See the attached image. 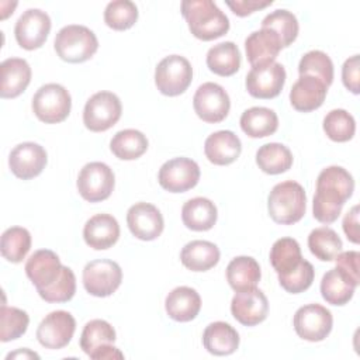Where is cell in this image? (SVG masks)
<instances>
[{
  "label": "cell",
  "instance_id": "f1b7e54d",
  "mask_svg": "<svg viewBox=\"0 0 360 360\" xmlns=\"http://www.w3.org/2000/svg\"><path fill=\"white\" fill-rule=\"evenodd\" d=\"M207 66L218 76H232L240 68V52L232 41L219 42L207 52Z\"/></svg>",
  "mask_w": 360,
  "mask_h": 360
},
{
  "label": "cell",
  "instance_id": "e575fe53",
  "mask_svg": "<svg viewBox=\"0 0 360 360\" xmlns=\"http://www.w3.org/2000/svg\"><path fill=\"white\" fill-rule=\"evenodd\" d=\"M356 285L350 283L336 267L328 270L321 281L322 298L330 305H345L354 294Z\"/></svg>",
  "mask_w": 360,
  "mask_h": 360
},
{
  "label": "cell",
  "instance_id": "f907efd6",
  "mask_svg": "<svg viewBox=\"0 0 360 360\" xmlns=\"http://www.w3.org/2000/svg\"><path fill=\"white\" fill-rule=\"evenodd\" d=\"M89 357L93 360H114V359H124V354L120 352V349L112 346V343H107V345L98 346L94 352L90 353Z\"/></svg>",
  "mask_w": 360,
  "mask_h": 360
},
{
  "label": "cell",
  "instance_id": "bcb514c9",
  "mask_svg": "<svg viewBox=\"0 0 360 360\" xmlns=\"http://www.w3.org/2000/svg\"><path fill=\"white\" fill-rule=\"evenodd\" d=\"M336 269L356 287L359 285V260L360 253L356 250L340 252L336 257Z\"/></svg>",
  "mask_w": 360,
  "mask_h": 360
},
{
  "label": "cell",
  "instance_id": "5b68a950",
  "mask_svg": "<svg viewBox=\"0 0 360 360\" xmlns=\"http://www.w3.org/2000/svg\"><path fill=\"white\" fill-rule=\"evenodd\" d=\"M72 108L69 91L58 83L41 86L32 97V111L45 124H58L68 118Z\"/></svg>",
  "mask_w": 360,
  "mask_h": 360
},
{
  "label": "cell",
  "instance_id": "b9f144b4",
  "mask_svg": "<svg viewBox=\"0 0 360 360\" xmlns=\"http://www.w3.org/2000/svg\"><path fill=\"white\" fill-rule=\"evenodd\" d=\"M138 20V7L131 0L110 1L104 10V22L115 30L124 31L131 28Z\"/></svg>",
  "mask_w": 360,
  "mask_h": 360
},
{
  "label": "cell",
  "instance_id": "ffe728a7",
  "mask_svg": "<svg viewBox=\"0 0 360 360\" xmlns=\"http://www.w3.org/2000/svg\"><path fill=\"white\" fill-rule=\"evenodd\" d=\"M281 49L283 45L280 37L269 28H260L257 31H253L245 39L246 58L252 68L274 62Z\"/></svg>",
  "mask_w": 360,
  "mask_h": 360
},
{
  "label": "cell",
  "instance_id": "83f0119b",
  "mask_svg": "<svg viewBox=\"0 0 360 360\" xmlns=\"http://www.w3.org/2000/svg\"><path fill=\"white\" fill-rule=\"evenodd\" d=\"M218 218L215 204L205 197H194L184 202L181 208L183 224L197 232L211 229Z\"/></svg>",
  "mask_w": 360,
  "mask_h": 360
},
{
  "label": "cell",
  "instance_id": "ab89813d",
  "mask_svg": "<svg viewBox=\"0 0 360 360\" xmlns=\"http://www.w3.org/2000/svg\"><path fill=\"white\" fill-rule=\"evenodd\" d=\"M323 131L335 142H347L354 136L356 121L346 110L336 108L325 115Z\"/></svg>",
  "mask_w": 360,
  "mask_h": 360
},
{
  "label": "cell",
  "instance_id": "44dd1931",
  "mask_svg": "<svg viewBox=\"0 0 360 360\" xmlns=\"http://www.w3.org/2000/svg\"><path fill=\"white\" fill-rule=\"evenodd\" d=\"M83 238L84 242L96 250L108 249L115 245L120 238L118 221L110 214L93 215L84 224Z\"/></svg>",
  "mask_w": 360,
  "mask_h": 360
},
{
  "label": "cell",
  "instance_id": "681fc988",
  "mask_svg": "<svg viewBox=\"0 0 360 360\" xmlns=\"http://www.w3.org/2000/svg\"><path fill=\"white\" fill-rule=\"evenodd\" d=\"M343 231L347 239L353 243L360 242L359 236V205H354L343 218Z\"/></svg>",
  "mask_w": 360,
  "mask_h": 360
},
{
  "label": "cell",
  "instance_id": "8fae6325",
  "mask_svg": "<svg viewBox=\"0 0 360 360\" xmlns=\"http://www.w3.org/2000/svg\"><path fill=\"white\" fill-rule=\"evenodd\" d=\"M193 107L195 114L205 122L217 124L225 120L231 108V100L225 89L217 83H202L194 97Z\"/></svg>",
  "mask_w": 360,
  "mask_h": 360
},
{
  "label": "cell",
  "instance_id": "4fadbf2b",
  "mask_svg": "<svg viewBox=\"0 0 360 360\" xmlns=\"http://www.w3.org/2000/svg\"><path fill=\"white\" fill-rule=\"evenodd\" d=\"M158 180L169 193H184L197 186L200 167L188 158H174L160 166Z\"/></svg>",
  "mask_w": 360,
  "mask_h": 360
},
{
  "label": "cell",
  "instance_id": "52a82bcc",
  "mask_svg": "<svg viewBox=\"0 0 360 360\" xmlns=\"http://www.w3.org/2000/svg\"><path fill=\"white\" fill-rule=\"evenodd\" d=\"M122 105L117 94L111 91H97L86 103L83 122L93 132H103L114 127L121 118Z\"/></svg>",
  "mask_w": 360,
  "mask_h": 360
},
{
  "label": "cell",
  "instance_id": "2e32d148",
  "mask_svg": "<svg viewBox=\"0 0 360 360\" xmlns=\"http://www.w3.org/2000/svg\"><path fill=\"white\" fill-rule=\"evenodd\" d=\"M231 312L239 323L245 326H255L267 318V297L257 287L236 291L231 301Z\"/></svg>",
  "mask_w": 360,
  "mask_h": 360
},
{
  "label": "cell",
  "instance_id": "8992f818",
  "mask_svg": "<svg viewBox=\"0 0 360 360\" xmlns=\"http://www.w3.org/2000/svg\"><path fill=\"white\" fill-rule=\"evenodd\" d=\"M193 79L190 62L180 55L163 58L155 69V84L158 90L169 97L179 96L187 90Z\"/></svg>",
  "mask_w": 360,
  "mask_h": 360
},
{
  "label": "cell",
  "instance_id": "60d3db41",
  "mask_svg": "<svg viewBox=\"0 0 360 360\" xmlns=\"http://www.w3.org/2000/svg\"><path fill=\"white\" fill-rule=\"evenodd\" d=\"M114 342H115V330L104 319H93L87 322L82 330L80 347L87 356H90V353L94 352L98 346L114 343Z\"/></svg>",
  "mask_w": 360,
  "mask_h": 360
},
{
  "label": "cell",
  "instance_id": "74e56055",
  "mask_svg": "<svg viewBox=\"0 0 360 360\" xmlns=\"http://www.w3.org/2000/svg\"><path fill=\"white\" fill-rule=\"evenodd\" d=\"M262 28L273 30L281 39L283 48L291 45L298 35V20L297 17L284 8H278L267 14L262 21Z\"/></svg>",
  "mask_w": 360,
  "mask_h": 360
},
{
  "label": "cell",
  "instance_id": "4dcf8cb0",
  "mask_svg": "<svg viewBox=\"0 0 360 360\" xmlns=\"http://www.w3.org/2000/svg\"><path fill=\"white\" fill-rule=\"evenodd\" d=\"M262 271L256 259L250 256H238L226 267V280L232 290L243 291L256 287L260 281Z\"/></svg>",
  "mask_w": 360,
  "mask_h": 360
},
{
  "label": "cell",
  "instance_id": "9c48e42d",
  "mask_svg": "<svg viewBox=\"0 0 360 360\" xmlns=\"http://www.w3.org/2000/svg\"><path fill=\"white\" fill-rule=\"evenodd\" d=\"M121 281L122 270L114 260H91L83 269V285L90 295L108 297L117 291Z\"/></svg>",
  "mask_w": 360,
  "mask_h": 360
},
{
  "label": "cell",
  "instance_id": "9a60e30c",
  "mask_svg": "<svg viewBox=\"0 0 360 360\" xmlns=\"http://www.w3.org/2000/svg\"><path fill=\"white\" fill-rule=\"evenodd\" d=\"M76 330V321L68 311H52L37 329L38 342L46 349H62L68 346Z\"/></svg>",
  "mask_w": 360,
  "mask_h": 360
},
{
  "label": "cell",
  "instance_id": "f546056e",
  "mask_svg": "<svg viewBox=\"0 0 360 360\" xmlns=\"http://www.w3.org/2000/svg\"><path fill=\"white\" fill-rule=\"evenodd\" d=\"M240 128L250 138H264L278 128L277 114L267 107H252L242 112Z\"/></svg>",
  "mask_w": 360,
  "mask_h": 360
},
{
  "label": "cell",
  "instance_id": "cb8c5ba5",
  "mask_svg": "<svg viewBox=\"0 0 360 360\" xmlns=\"http://www.w3.org/2000/svg\"><path fill=\"white\" fill-rule=\"evenodd\" d=\"M165 308L173 321L188 322L198 315L201 309V297L194 288L180 285L166 295Z\"/></svg>",
  "mask_w": 360,
  "mask_h": 360
},
{
  "label": "cell",
  "instance_id": "836d02e7",
  "mask_svg": "<svg viewBox=\"0 0 360 360\" xmlns=\"http://www.w3.org/2000/svg\"><path fill=\"white\" fill-rule=\"evenodd\" d=\"M110 149L121 160H134L146 152L148 138L138 129H122L112 136Z\"/></svg>",
  "mask_w": 360,
  "mask_h": 360
},
{
  "label": "cell",
  "instance_id": "3957f363",
  "mask_svg": "<svg viewBox=\"0 0 360 360\" xmlns=\"http://www.w3.org/2000/svg\"><path fill=\"white\" fill-rule=\"evenodd\" d=\"M307 208V195L304 187L292 180L276 184L267 198L270 218L281 225L298 222Z\"/></svg>",
  "mask_w": 360,
  "mask_h": 360
},
{
  "label": "cell",
  "instance_id": "f6af8a7d",
  "mask_svg": "<svg viewBox=\"0 0 360 360\" xmlns=\"http://www.w3.org/2000/svg\"><path fill=\"white\" fill-rule=\"evenodd\" d=\"M314 277H315L314 266L308 260L302 259V262L294 271L285 276H278V283L287 292L298 294L311 287Z\"/></svg>",
  "mask_w": 360,
  "mask_h": 360
},
{
  "label": "cell",
  "instance_id": "7a4b0ae2",
  "mask_svg": "<svg viewBox=\"0 0 360 360\" xmlns=\"http://www.w3.org/2000/svg\"><path fill=\"white\" fill-rule=\"evenodd\" d=\"M181 14L191 34L201 41H212L229 30V18L211 0H184Z\"/></svg>",
  "mask_w": 360,
  "mask_h": 360
},
{
  "label": "cell",
  "instance_id": "e0dca14e",
  "mask_svg": "<svg viewBox=\"0 0 360 360\" xmlns=\"http://www.w3.org/2000/svg\"><path fill=\"white\" fill-rule=\"evenodd\" d=\"M46 150L35 142H22L14 146L8 156V166L13 174L22 180H30L41 174L45 169Z\"/></svg>",
  "mask_w": 360,
  "mask_h": 360
},
{
  "label": "cell",
  "instance_id": "7402d4cb",
  "mask_svg": "<svg viewBox=\"0 0 360 360\" xmlns=\"http://www.w3.org/2000/svg\"><path fill=\"white\" fill-rule=\"evenodd\" d=\"M328 87L314 76H300L290 91L291 105L301 112L319 108L326 97Z\"/></svg>",
  "mask_w": 360,
  "mask_h": 360
},
{
  "label": "cell",
  "instance_id": "4316f807",
  "mask_svg": "<svg viewBox=\"0 0 360 360\" xmlns=\"http://www.w3.org/2000/svg\"><path fill=\"white\" fill-rule=\"evenodd\" d=\"M219 249L208 240H191L180 252V260L191 271H207L219 262Z\"/></svg>",
  "mask_w": 360,
  "mask_h": 360
},
{
  "label": "cell",
  "instance_id": "ac0fdd59",
  "mask_svg": "<svg viewBox=\"0 0 360 360\" xmlns=\"http://www.w3.org/2000/svg\"><path fill=\"white\" fill-rule=\"evenodd\" d=\"M131 233L141 240H153L163 232L165 221L160 211L149 202H136L127 212Z\"/></svg>",
  "mask_w": 360,
  "mask_h": 360
},
{
  "label": "cell",
  "instance_id": "ba28073f",
  "mask_svg": "<svg viewBox=\"0 0 360 360\" xmlns=\"http://www.w3.org/2000/svg\"><path fill=\"white\" fill-rule=\"evenodd\" d=\"M79 194L89 202L107 200L115 184V177L108 165L103 162H90L84 165L77 176Z\"/></svg>",
  "mask_w": 360,
  "mask_h": 360
},
{
  "label": "cell",
  "instance_id": "603a6c76",
  "mask_svg": "<svg viewBox=\"0 0 360 360\" xmlns=\"http://www.w3.org/2000/svg\"><path fill=\"white\" fill-rule=\"evenodd\" d=\"M242 152V143L232 131H217L211 134L204 143L207 159L218 166L233 163Z\"/></svg>",
  "mask_w": 360,
  "mask_h": 360
},
{
  "label": "cell",
  "instance_id": "d6986e66",
  "mask_svg": "<svg viewBox=\"0 0 360 360\" xmlns=\"http://www.w3.org/2000/svg\"><path fill=\"white\" fill-rule=\"evenodd\" d=\"M62 264L58 255L49 249L34 252L25 263V274L37 291L49 287L60 274Z\"/></svg>",
  "mask_w": 360,
  "mask_h": 360
},
{
  "label": "cell",
  "instance_id": "7bdbcfd3",
  "mask_svg": "<svg viewBox=\"0 0 360 360\" xmlns=\"http://www.w3.org/2000/svg\"><path fill=\"white\" fill-rule=\"evenodd\" d=\"M30 323V316L25 311L3 305L0 311V340L10 342L15 340L27 332Z\"/></svg>",
  "mask_w": 360,
  "mask_h": 360
},
{
  "label": "cell",
  "instance_id": "8d00e7d4",
  "mask_svg": "<svg viewBox=\"0 0 360 360\" xmlns=\"http://www.w3.org/2000/svg\"><path fill=\"white\" fill-rule=\"evenodd\" d=\"M31 249V233L22 226L7 228L1 235V256L11 263H20Z\"/></svg>",
  "mask_w": 360,
  "mask_h": 360
},
{
  "label": "cell",
  "instance_id": "5bb4252c",
  "mask_svg": "<svg viewBox=\"0 0 360 360\" xmlns=\"http://www.w3.org/2000/svg\"><path fill=\"white\" fill-rule=\"evenodd\" d=\"M51 31L49 15L39 8L25 10L15 22L14 35L17 44L27 49L34 51L41 48Z\"/></svg>",
  "mask_w": 360,
  "mask_h": 360
},
{
  "label": "cell",
  "instance_id": "816d5d0a",
  "mask_svg": "<svg viewBox=\"0 0 360 360\" xmlns=\"http://www.w3.org/2000/svg\"><path fill=\"white\" fill-rule=\"evenodd\" d=\"M20 357H22V359H37V360L39 359V356L35 352H31L30 349H20L17 352L8 353L6 359L10 360V359H20Z\"/></svg>",
  "mask_w": 360,
  "mask_h": 360
},
{
  "label": "cell",
  "instance_id": "277c9868",
  "mask_svg": "<svg viewBox=\"0 0 360 360\" xmlns=\"http://www.w3.org/2000/svg\"><path fill=\"white\" fill-rule=\"evenodd\" d=\"M53 46L62 60L82 63L89 60L97 52L98 41L90 28L70 24L58 31Z\"/></svg>",
  "mask_w": 360,
  "mask_h": 360
},
{
  "label": "cell",
  "instance_id": "30bf717a",
  "mask_svg": "<svg viewBox=\"0 0 360 360\" xmlns=\"http://www.w3.org/2000/svg\"><path fill=\"white\" fill-rule=\"evenodd\" d=\"M297 335L308 342H321L332 330L333 318L330 311L321 304H307L294 314Z\"/></svg>",
  "mask_w": 360,
  "mask_h": 360
},
{
  "label": "cell",
  "instance_id": "ee69618b",
  "mask_svg": "<svg viewBox=\"0 0 360 360\" xmlns=\"http://www.w3.org/2000/svg\"><path fill=\"white\" fill-rule=\"evenodd\" d=\"M76 292V277L70 267L62 266L59 277L46 288L38 290V294L46 302H66Z\"/></svg>",
  "mask_w": 360,
  "mask_h": 360
},
{
  "label": "cell",
  "instance_id": "d6a6232c",
  "mask_svg": "<svg viewBox=\"0 0 360 360\" xmlns=\"http://www.w3.org/2000/svg\"><path fill=\"white\" fill-rule=\"evenodd\" d=\"M256 163L267 174H280L292 166V153L283 143H264L256 152Z\"/></svg>",
  "mask_w": 360,
  "mask_h": 360
},
{
  "label": "cell",
  "instance_id": "6da1fadb",
  "mask_svg": "<svg viewBox=\"0 0 360 360\" xmlns=\"http://www.w3.org/2000/svg\"><path fill=\"white\" fill-rule=\"evenodd\" d=\"M354 191L352 174L342 166L325 167L316 179V190L312 201L314 218L322 224L335 222Z\"/></svg>",
  "mask_w": 360,
  "mask_h": 360
},
{
  "label": "cell",
  "instance_id": "484cf974",
  "mask_svg": "<svg viewBox=\"0 0 360 360\" xmlns=\"http://www.w3.org/2000/svg\"><path fill=\"white\" fill-rule=\"evenodd\" d=\"M202 345L214 356H228L239 346V333L226 322L217 321L210 323L202 333Z\"/></svg>",
  "mask_w": 360,
  "mask_h": 360
},
{
  "label": "cell",
  "instance_id": "c3c4849f",
  "mask_svg": "<svg viewBox=\"0 0 360 360\" xmlns=\"http://www.w3.org/2000/svg\"><path fill=\"white\" fill-rule=\"evenodd\" d=\"M273 1L271 0H236V1H226V6L233 11V14L239 15V17H245L252 14L256 10L264 8L267 6H270Z\"/></svg>",
  "mask_w": 360,
  "mask_h": 360
},
{
  "label": "cell",
  "instance_id": "7dc6e473",
  "mask_svg": "<svg viewBox=\"0 0 360 360\" xmlns=\"http://www.w3.org/2000/svg\"><path fill=\"white\" fill-rule=\"evenodd\" d=\"M359 55H353L347 58L342 68V80L347 90H350L353 94H359Z\"/></svg>",
  "mask_w": 360,
  "mask_h": 360
},
{
  "label": "cell",
  "instance_id": "1f68e13d",
  "mask_svg": "<svg viewBox=\"0 0 360 360\" xmlns=\"http://www.w3.org/2000/svg\"><path fill=\"white\" fill-rule=\"evenodd\" d=\"M302 262L300 243L292 238L277 239L270 249V263L278 276L294 271Z\"/></svg>",
  "mask_w": 360,
  "mask_h": 360
},
{
  "label": "cell",
  "instance_id": "7c38bea8",
  "mask_svg": "<svg viewBox=\"0 0 360 360\" xmlns=\"http://www.w3.org/2000/svg\"><path fill=\"white\" fill-rule=\"evenodd\" d=\"M285 83V69L278 62H269L253 66L246 75V90L256 98H274Z\"/></svg>",
  "mask_w": 360,
  "mask_h": 360
},
{
  "label": "cell",
  "instance_id": "d590c367",
  "mask_svg": "<svg viewBox=\"0 0 360 360\" xmlns=\"http://www.w3.org/2000/svg\"><path fill=\"white\" fill-rule=\"evenodd\" d=\"M308 248L321 262H332L342 252L343 243L332 228L319 226L308 235Z\"/></svg>",
  "mask_w": 360,
  "mask_h": 360
},
{
  "label": "cell",
  "instance_id": "d4e9b609",
  "mask_svg": "<svg viewBox=\"0 0 360 360\" xmlns=\"http://www.w3.org/2000/svg\"><path fill=\"white\" fill-rule=\"evenodd\" d=\"M3 98H14L20 96L31 82V68L22 58H7L0 65Z\"/></svg>",
  "mask_w": 360,
  "mask_h": 360
},
{
  "label": "cell",
  "instance_id": "f35d334b",
  "mask_svg": "<svg viewBox=\"0 0 360 360\" xmlns=\"http://www.w3.org/2000/svg\"><path fill=\"white\" fill-rule=\"evenodd\" d=\"M300 76H314L319 79L326 87L333 82V63L332 59L322 51L314 49L302 55L298 63Z\"/></svg>",
  "mask_w": 360,
  "mask_h": 360
}]
</instances>
